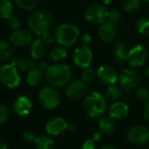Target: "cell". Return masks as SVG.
Returning <instances> with one entry per match:
<instances>
[{
  "label": "cell",
  "instance_id": "obj_1",
  "mask_svg": "<svg viewBox=\"0 0 149 149\" xmlns=\"http://www.w3.org/2000/svg\"><path fill=\"white\" fill-rule=\"evenodd\" d=\"M45 79L52 86L61 87L69 83L72 79L71 68L64 64L50 65L45 71Z\"/></svg>",
  "mask_w": 149,
  "mask_h": 149
},
{
  "label": "cell",
  "instance_id": "obj_2",
  "mask_svg": "<svg viewBox=\"0 0 149 149\" xmlns=\"http://www.w3.org/2000/svg\"><path fill=\"white\" fill-rule=\"evenodd\" d=\"M52 17L46 10H33L28 17L27 24L29 29L36 35L42 36L47 32L52 26Z\"/></svg>",
  "mask_w": 149,
  "mask_h": 149
},
{
  "label": "cell",
  "instance_id": "obj_3",
  "mask_svg": "<svg viewBox=\"0 0 149 149\" xmlns=\"http://www.w3.org/2000/svg\"><path fill=\"white\" fill-rule=\"evenodd\" d=\"M84 110L91 118L102 117L107 111L105 97L99 92H92L86 96L84 100Z\"/></svg>",
  "mask_w": 149,
  "mask_h": 149
},
{
  "label": "cell",
  "instance_id": "obj_4",
  "mask_svg": "<svg viewBox=\"0 0 149 149\" xmlns=\"http://www.w3.org/2000/svg\"><path fill=\"white\" fill-rule=\"evenodd\" d=\"M80 31L77 26L72 24H62L55 31L56 41L64 47L73 45L79 37Z\"/></svg>",
  "mask_w": 149,
  "mask_h": 149
},
{
  "label": "cell",
  "instance_id": "obj_5",
  "mask_svg": "<svg viewBox=\"0 0 149 149\" xmlns=\"http://www.w3.org/2000/svg\"><path fill=\"white\" fill-rule=\"evenodd\" d=\"M21 81L18 70L11 63L0 67V82L8 88L17 87Z\"/></svg>",
  "mask_w": 149,
  "mask_h": 149
},
{
  "label": "cell",
  "instance_id": "obj_6",
  "mask_svg": "<svg viewBox=\"0 0 149 149\" xmlns=\"http://www.w3.org/2000/svg\"><path fill=\"white\" fill-rule=\"evenodd\" d=\"M38 100L44 108L54 109L60 103V95L55 88L46 86L40 91Z\"/></svg>",
  "mask_w": 149,
  "mask_h": 149
},
{
  "label": "cell",
  "instance_id": "obj_7",
  "mask_svg": "<svg viewBox=\"0 0 149 149\" xmlns=\"http://www.w3.org/2000/svg\"><path fill=\"white\" fill-rule=\"evenodd\" d=\"M108 17V10L105 5L100 3H92L90 4L86 11L85 17L87 21L93 24H102L107 21Z\"/></svg>",
  "mask_w": 149,
  "mask_h": 149
},
{
  "label": "cell",
  "instance_id": "obj_8",
  "mask_svg": "<svg viewBox=\"0 0 149 149\" xmlns=\"http://www.w3.org/2000/svg\"><path fill=\"white\" fill-rule=\"evenodd\" d=\"M148 58V52L147 48L142 45H137L129 50L127 63L134 68L143 66Z\"/></svg>",
  "mask_w": 149,
  "mask_h": 149
},
{
  "label": "cell",
  "instance_id": "obj_9",
  "mask_svg": "<svg viewBox=\"0 0 149 149\" xmlns=\"http://www.w3.org/2000/svg\"><path fill=\"white\" fill-rule=\"evenodd\" d=\"M118 82L120 86L127 91L135 89L141 82L139 73L133 69H124L119 75Z\"/></svg>",
  "mask_w": 149,
  "mask_h": 149
},
{
  "label": "cell",
  "instance_id": "obj_10",
  "mask_svg": "<svg viewBox=\"0 0 149 149\" xmlns=\"http://www.w3.org/2000/svg\"><path fill=\"white\" fill-rule=\"evenodd\" d=\"M127 141L133 145H144L149 141V130L144 126L135 125L127 133Z\"/></svg>",
  "mask_w": 149,
  "mask_h": 149
},
{
  "label": "cell",
  "instance_id": "obj_11",
  "mask_svg": "<svg viewBox=\"0 0 149 149\" xmlns=\"http://www.w3.org/2000/svg\"><path fill=\"white\" fill-rule=\"evenodd\" d=\"M93 60V53L88 48V45H82L81 46L75 49L73 52V62L74 64L82 69L88 68Z\"/></svg>",
  "mask_w": 149,
  "mask_h": 149
},
{
  "label": "cell",
  "instance_id": "obj_12",
  "mask_svg": "<svg viewBox=\"0 0 149 149\" xmlns=\"http://www.w3.org/2000/svg\"><path fill=\"white\" fill-rule=\"evenodd\" d=\"M72 128L73 126L68 125L64 119L58 117L50 120L45 126V131L47 132V134L53 136L60 135L67 129H72Z\"/></svg>",
  "mask_w": 149,
  "mask_h": 149
},
{
  "label": "cell",
  "instance_id": "obj_13",
  "mask_svg": "<svg viewBox=\"0 0 149 149\" xmlns=\"http://www.w3.org/2000/svg\"><path fill=\"white\" fill-rule=\"evenodd\" d=\"M10 41L11 45L17 47H24L31 43L32 36L28 30L19 28L12 31L10 37Z\"/></svg>",
  "mask_w": 149,
  "mask_h": 149
},
{
  "label": "cell",
  "instance_id": "obj_14",
  "mask_svg": "<svg viewBox=\"0 0 149 149\" xmlns=\"http://www.w3.org/2000/svg\"><path fill=\"white\" fill-rule=\"evenodd\" d=\"M87 86L83 80H76L71 83L66 89V96L72 100H78L86 96Z\"/></svg>",
  "mask_w": 149,
  "mask_h": 149
},
{
  "label": "cell",
  "instance_id": "obj_15",
  "mask_svg": "<svg viewBox=\"0 0 149 149\" xmlns=\"http://www.w3.org/2000/svg\"><path fill=\"white\" fill-rule=\"evenodd\" d=\"M98 79L104 85H114L118 81L119 75L115 69L110 65H102L97 72Z\"/></svg>",
  "mask_w": 149,
  "mask_h": 149
},
{
  "label": "cell",
  "instance_id": "obj_16",
  "mask_svg": "<svg viewBox=\"0 0 149 149\" xmlns=\"http://www.w3.org/2000/svg\"><path fill=\"white\" fill-rule=\"evenodd\" d=\"M33 107L32 101L27 96H19L17 97L12 105L13 112L18 116H26L28 115Z\"/></svg>",
  "mask_w": 149,
  "mask_h": 149
},
{
  "label": "cell",
  "instance_id": "obj_17",
  "mask_svg": "<svg viewBox=\"0 0 149 149\" xmlns=\"http://www.w3.org/2000/svg\"><path fill=\"white\" fill-rule=\"evenodd\" d=\"M116 26L110 21H105L104 23L100 24L98 30L99 38L104 43L113 42L116 37Z\"/></svg>",
  "mask_w": 149,
  "mask_h": 149
},
{
  "label": "cell",
  "instance_id": "obj_18",
  "mask_svg": "<svg viewBox=\"0 0 149 149\" xmlns=\"http://www.w3.org/2000/svg\"><path fill=\"white\" fill-rule=\"evenodd\" d=\"M108 114L113 120H123L129 114V107L122 101H116L110 106Z\"/></svg>",
  "mask_w": 149,
  "mask_h": 149
},
{
  "label": "cell",
  "instance_id": "obj_19",
  "mask_svg": "<svg viewBox=\"0 0 149 149\" xmlns=\"http://www.w3.org/2000/svg\"><path fill=\"white\" fill-rule=\"evenodd\" d=\"M45 44L42 38H36L30 44V54L34 59H40L45 53Z\"/></svg>",
  "mask_w": 149,
  "mask_h": 149
},
{
  "label": "cell",
  "instance_id": "obj_20",
  "mask_svg": "<svg viewBox=\"0 0 149 149\" xmlns=\"http://www.w3.org/2000/svg\"><path fill=\"white\" fill-rule=\"evenodd\" d=\"M128 52L129 51L127 50V45L122 41H118L113 46V54L119 65H123L127 63Z\"/></svg>",
  "mask_w": 149,
  "mask_h": 149
},
{
  "label": "cell",
  "instance_id": "obj_21",
  "mask_svg": "<svg viewBox=\"0 0 149 149\" xmlns=\"http://www.w3.org/2000/svg\"><path fill=\"white\" fill-rule=\"evenodd\" d=\"M44 78H45V72L43 69L40 68L39 66H35L28 72L26 81L29 86H36L41 83Z\"/></svg>",
  "mask_w": 149,
  "mask_h": 149
},
{
  "label": "cell",
  "instance_id": "obj_22",
  "mask_svg": "<svg viewBox=\"0 0 149 149\" xmlns=\"http://www.w3.org/2000/svg\"><path fill=\"white\" fill-rule=\"evenodd\" d=\"M16 67L17 70L19 71H22V72H29L30 70H31L33 67L36 66V64L35 62L27 58V57H17V58H15L12 62H11Z\"/></svg>",
  "mask_w": 149,
  "mask_h": 149
},
{
  "label": "cell",
  "instance_id": "obj_23",
  "mask_svg": "<svg viewBox=\"0 0 149 149\" xmlns=\"http://www.w3.org/2000/svg\"><path fill=\"white\" fill-rule=\"evenodd\" d=\"M99 128L104 134H111L115 129L114 120L109 116L101 117L99 121Z\"/></svg>",
  "mask_w": 149,
  "mask_h": 149
},
{
  "label": "cell",
  "instance_id": "obj_24",
  "mask_svg": "<svg viewBox=\"0 0 149 149\" xmlns=\"http://www.w3.org/2000/svg\"><path fill=\"white\" fill-rule=\"evenodd\" d=\"M35 146L37 149H54L55 144L53 140L47 135H41L37 137L35 141Z\"/></svg>",
  "mask_w": 149,
  "mask_h": 149
},
{
  "label": "cell",
  "instance_id": "obj_25",
  "mask_svg": "<svg viewBox=\"0 0 149 149\" xmlns=\"http://www.w3.org/2000/svg\"><path fill=\"white\" fill-rule=\"evenodd\" d=\"M13 54V49L11 45L5 41L0 40V61H6L11 58Z\"/></svg>",
  "mask_w": 149,
  "mask_h": 149
},
{
  "label": "cell",
  "instance_id": "obj_26",
  "mask_svg": "<svg viewBox=\"0 0 149 149\" xmlns=\"http://www.w3.org/2000/svg\"><path fill=\"white\" fill-rule=\"evenodd\" d=\"M13 5L10 0H0V19H8L12 16Z\"/></svg>",
  "mask_w": 149,
  "mask_h": 149
},
{
  "label": "cell",
  "instance_id": "obj_27",
  "mask_svg": "<svg viewBox=\"0 0 149 149\" xmlns=\"http://www.w3.org/2000/svg\"><path fill=\"white\" fill-rule=\"evenodd\" d=\"M51 58L55 61V62H59L65 59L67 56V51L65 47L59 45V46H55L52 49L50 52Z\"/></svg>",
  "mask_w": 149,
  "mask_h": 149
},
{
  "label": "cell",
  "instance_id": "obj_28",
  "mask_svg": "<svg viewBox=\"0 0 149 149\" xmlns=\"http://www.w3.org/2000/svg\"><path fill=\"white\" fill-rule=\"evenodd\" d=\"M121 95V90L114 85L109 86L105 90V99L110 101H116Z\"/></svg>",
  "mask_w": 149,
  "mask_h": 149
},
{
  "label": "cell",
  "instance_id": "obj_29",
  "mask_svg": "<svg viewBox=\"0 0 149 149\" xmlns=\"http://www.w3.org/2000/svg\"><path fill=\"white\" fill-rule=\"evenodd\" d=\"M136 29L142 35H149V17H144L140 18L136 23Z\"/></svg>",
  "mask_w": 149,
  "mask_h": 149
},
{
  "label": "cell",
  "instance_id": "obj_30",
  "mask_svg": "<svg viewBox=\"0 0 149 149\" xmlns=\"http://www.w3.org/2000/svg\"><path fill=\"white\" fill-rule=\"evenodd\" d=\"M141 5V0H125L123 3V8L127 12H135Z\"/></svg>",
  "mask_w": 149,
  "mask_h": 149
},
{
  "label": "cell",
  "instance_id": "obj_31",
  "mask_svg": "<svg viewBox=\"0 0 149 149\" xmlns=\"http://www.w3.org/2000/svg\"><path fill=\"white\" fill-rule=\"evenodd\" d=\"M15 3L24 10H32L36 8L38 0H15Z\"/></svg>",
  "mask_w": 149,
  "mask_h": 149
},
{
  "label": "cell",
  "instance_id": "obj_32",
  "mask_svg": "<svg viewBox=\"0 0 149 149\" xmlns=\"http://www.w3.org/2000/svg\"><path fill=\"white\" fill-rule=\"evenodd\" d=\"M96 76H97V73L93 69L88 67V68L84 69L82 75H81V78L85 83H91L95 79Z\"/></svg>",
  "mask_w": 149,
  "mask_h": 149
},
{
  "label": "cell",
  "instance_id": "obj_33",
  "mask_svg": "<svg viewBox=\"0 0 149 149\" xmlns=\"http://www.w3.org/2000/svg\"><path fill=\"white\" fill-rule=\"evenodd\" d=\"M136 97L141 102L147 103L149 101V90L146 87H140L136 91Z\"/></svg>",
  "mask_w": 149,
  "mask_h": 149
},
{
  "label": "cell",
  "instance_id": "obj_34",
  "mask_svg": "<svg viewBox=\"0 0 149 149\" xmlns=\"http://www.w3.org/2000/svg\"><path fill=\"white\" fill-rule=\"evenodd\" d=\"M121 17V12L118 9H113L110 11H108V17L107 19L108 21L112 22L113 24H116L120 20Z\"/></svg>",
  "mask_w": 149,
  "mask_h": 149
},
{
  "label": "cell",
  "instance_id": "obj_35",
  "mask_svg": "<svg viewBox=\"0 0 149 149\" xmlns=\"http://www.w3.org/2000/svg\"><path fill=\"white\" fill-rule=\"evenodd\" d=\"M10 116V110L7 106L0 105V125L5 123Z\"/></svg>",
  "mask_w": 149,
  "mask_h": 149
},
{
  "label": "cell",
  "instance_id": "obj_36",
  "mask_svg": "<svg viewBox=\"0 0 149 149\" xmlns=\"http://www.w3.org/2000/svg\"><path fill=\"white\" fill-rule=\"evenodd\" d=\"M7 20H8V22H7V23H8V26H9L11 30L15 31V30H17V29L21 28V23L19 22V20H18L17 17L11 16V17H9Z\"/></svg>",
  "mask_w": 149,
  "mask_h": 149
},
{
  "label": "cell",
  "instance_id": "obj_37",
  "mask_svg": "<svg viewBox=\"0 0 149 149\" xmlns=\"http://www.w3.org/2000/svg\"><path fill=\"white\" fill-rule=\"evenodd\" d=\"M23 138L24 139V141H36L37 137H36V134L34 131L32 130H25L23 133Z\"/></svg>",
  "mask_w": 149,
  "mask_h": 149
},
{
  "label": "cell",
  "instance_id": "obj_38",
  "mask_svg": "<svg viewBox=\"0 0 149 149\" xmlns=\"http://www.w3.org/2000/svg\"><path fill=\"white\" fill-rule=\"evenodd\" d=\"M43 41L45 42V45H52L55 42V36H53L52 34H51L50 32H45L42 35V38Z\"/></svg>",
  "mask_w": 149,
  "mask_h": 149
},
{
  "label": "cell",
  "instance_id": "obj_39",
  "mask_svg": "<svg viewBox=\"0 0 149 149\" xmlns=\"http://www.w3.org/2000/svg\"><path fill=\"white\" fill-rule=\"evenodd\" d=\"M82 149H95V141L93 139H88L86 140L83 145Z\"/></svg>",
  "mask_w": 149,
  "mask_h": 149
},
{
  "label": "cell",
  "instance_id": "obj_40",
  "mask_svg": "<svg viewBox=\"0 0 149 149\" xmlns=\"http://www.w3.org/2000/svg\"><path fill=\"white\" fill-rule=\"evenodd\" d=\"M91 40H92V38H91V36H90L89 34H87V33L84 34V35L82 36V38H81V41H82V44H83L84 45H88L90 44Z\"/></svg>",
  "mask_w": 149,
  "mask_h": 149
},
{
  "label": "cell",
  "instance_id": "obj_41",
  "mask_svg": "<svg viewBox=\"0 0 149 149\" xmlns=\"http://www.w3.org/2000/svg\"><path fill=\"white\" fill-rule=\"evenodd\" d=\"M143 116L146 120L149 121V101L145 103L144 109H143Z\"/></svg>",
  "mask_w": 149,
  "mask_h": 149
},
{
  "label": "cell",
  "instance_id": "obj_42",
  "mask_svg": "<svg viewBox=\"0 0 149 149\" xmlns=\"http://www.w3.org/2000/svg\"><path fill=\"white\" fill-rule=\"evenodd\" d=\"M93 139L94 140V141H100V140L101 139V134H100V133H95V134H93Z\"/></svg>",
  "mask_w": 149,
  "mask_h": 149
},
{
  "label": "cell",
  "instance_id": "obj_43",
  "mask_svg": "<svg viewBox=\"0 0 149 149\" xmlns=\"http://www.w3.org/2000/svg\"><path fill=\"white\" fill-rule=\"evenodd\" d=\"M101 149H118L116 147H114V146H111V145H105V146H103Z\"/></svg>",
  "mask_w": 149,
  "mask_h": 149
},
{
  "label": "cell",
  "instance_id": "obj_44",
  "mask_svg": "<svg viewBox=\"0 0 149 149\" xmlns=\"http://www.w3.org/2000/svg\"><path fill=\"white\" fill-rule=\"evenodd\" d=\"M0 149H8L7 148V145L0 140Z\"/></svg>",
  "mask_w": 149,
  "mask_h": 149
},
{
  "label": "cell",
  "instance_id": "obj_45",
  "mask_svg": "<svg viewBox=\"0 0 149 149\" xmlns=\"http://www.w3.org/2000/svg\"><path fill=\"white\" fill-rule=\"evenodd\" d=\"M113 0H101V2L104 3V4H109L113 2Z\"/></svg>",
  "mask_w": 149,
  "mask_h": 149
},
{
  "label": "cell",
  "instance_id": "obj_46",
  "mask_svg": "<svg viewBox=\"0 0 149 149\" xmlns=\"http://www.w3.org/2000/svg\"><path fill=\"white\" fill-rule=\"evenodd\" d=\"M146 75L149 78V65L147 67V69H146Z\"/></svg>",
  "mask_w": 149,
  "mask_h": 149
},
{
  "label": "cell",
  "instance_id": "obj_47",
  "mask_svg": "<svg viewBox=\"0 0 149 149\" xmlns=\"http://www.w3.org/2000/svg\"><path fill=\"white\" fill-rule=\"evenodd\" d=\"M144 1H146V2H148V3H149V0H144Z\"/></svg>",
  "mask_w": 149,
  "mask_h": 149
}]
</instances>
